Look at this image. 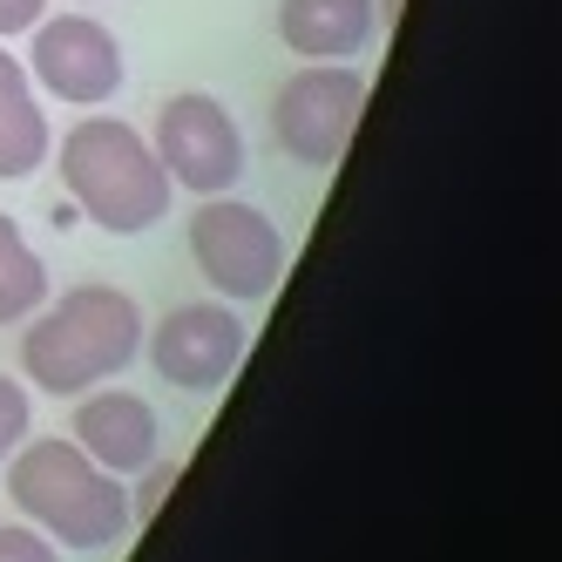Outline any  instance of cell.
<instances>
[{"mask_svg": "<svg viewBox=\"0 0 562 562\" xmlns=\"http://www.w3.org/2000/svg\"><path fill=\"white\" fill-rule=\"evenodd\" d=\"M149 318L123 285H75V292H48V305L27 318L21 333V373L34 393L75 400L89 386H109L115 373L136 367Z\"/></svg>", "mask_w": 562, "mask_h": 562, "instance_id": "1", "label": "cell"}, {"mask_svg": "<svg viewBox=\"0 0 562 562\" xmlns=\"http://www.w3.org/2000/svg\"><path fill=\"white\" fill-rule=\"evenodd\" d=\"M48 305V265L21 237V224L0 211V326H27Z\"/></svg>", "mask_w": 562, "mask_h": 562, "instance_id": "11", "label": "cell"}, {"mask_svg": "<svg viewBox=\"0 0 562 562\" xmlns=\"http://www.w3.org/2000/svg\"><path fill=\"white\" fill-rule=\"evenodd\" d=\"M68 440L95 468H109L115 481H136L156 454H164V420H156V407L130 386H89V393H75Z\"/></svg>", "mask_w": 562, "mask_h": 562, "instance_id": "9", "label": "cell"}, {"mask_svg": "<svg viewBox=\"0 0 562 562\" xmlns=\"http://www.w3.org/2000/svg\"><path fill=\"white\" fill-rule=\"evenodd\" d=\"M48 14V0H0V42H14V34H27L34 21Z\"/></svg>", "mask_w": 562, "mask_h": 562, "instance_id": "16", "label": "cell"}, {"mask_svg": "<svg viewBox=\"0 0 562 562\" xmlns=\"http://www.w3.org/2000/svg\"><path fill=\"white\" fill-rule=\"evenodd\" d=\"M170 481H177V468H170L164 454H156V461H149V468L136 474V495H130V508H136V515H149L156 502H164V495H170Z\"/></svg>", "mask_w": 562, "mask_h": 562, "instance_id": "15", "label": "cell"}, {"mask_svg": "<svg viewBox=\"0 0 562 562\" xmlns=\"http://www.w3.org/2000/svg\"><path fill=\"white\" fill-rule=\"evenodd\" d=\"M143 352L177 393H217L245 359V318L224 299H190L143 333Z\"/></svg>", "mask_w": 562, "mask_h": 562, "instance_id": "7", "label": "cell"}, {"mask_svg": "<svg viewBox=\"0 0 562 562\" xmlns=\"http://www.w3.org/2000/svg\"><path fill=\"white\" fill-rule=\"evenodd\" d=\"M359 109H367V75L352 61H305L271 95V136L292 164L333 170L359 130Z\"/></svg>", "mask_w": 562, "mask_h": 562, "instance_id": "5", "label": "cell"}, {"mask_svg": "<svg viewBox=\"0 0 562 562\" xmlns=\"http://www.w3.org/2000/svg\"><path fill=\"white\" fill-rule=\"evenodd\" d=\"M27 89V68H21V55H8L0 48V95H21Z\"/></svg>", "mask_w": 562, "mask_h": 562, "instance_id": "17", "label": "cell"}, {"mask_svg": "<svg viewBox=\"0 0 562 562\" xmlns=\"http://www.w3.org/2000/svg\"><path fill=\"white\" fill-rule=\"evenodd\" d=\"M190 258L224 305H265L285 278V231L258 204L224 190V196H204V211L190 217Z\"/></svg>", "mask_w": 562, "mask_h": 562, "instance_id": "4", "label": "cell"}, {"mask_svg": "<svg viewBox=\"0 0 562 562\" xmlns=\"http://www.w3.org/2000/svg\"><path fill=\"white\" fill-rule=\"evenodd\" d=\"M27 68L55 102L102 109L115 89H123V42H115L95 14H42L34 21Z\"/></svg>", "mask_w": 562, "mask_h": 562, "instance_id": "8", "label": "cell"}, {"mask_svg": "<svg viewBox=\"0 0 562 562\" xmlns=\"http://www.w3.org/2000/svg\"><path fill=\"white\" fill-rule=\"evenodd\" d=\"M48 156L61 170V190L109 237H143L170 217L177 183L156 164L149 136H136V123H123V115H82Z\"/></svg>", "mask_w": 562, "mask_h": 562, "instance_id": "3", "label": "cell"}, {"mask_svg": "<svg viewBox=\"0 0 562 562\" xmlns=\"http://www.w3.org/2000/svg\"><path fill=\"white\" fill-rule=\"evenodd\" d=\"M0 468H8V502L21 508V521H34L55 549L95 555L136 529L130 481L95 468L68 434H27Z\"/></svg>", "mask_w": 562, "mask_h": 562, "instance_id": "2", "label": "cell"}, {"mask_svg": "<svg viewBox=\"0 0 562 562\" xmlns=\"http://www.w3.org/2000/svg\"><path fill=\"white\" fill-rule=\"evenodd\" d=\"M27 434H34V400H27V386H21V380L0 373V461H8Z\"/></svg>", "mask_w": 562, "mask_h": 562, "instance_id": "13", "label": "cell"}, {"mask_svg": "<svg viewBox=\"0 0 562 562\" xmlns=\"http://www.w3.org/2000/svg\"><path fill=\"white\" fill-rule=\"evenodd\" d=\"M156 164H164V177L190 196H224L237 177H245V136H237V115L204 95V89H183L170 95L164 109H156Z\"/></svg>", "mask_w": 562, "mask_h": 562, "instance_id": "6", "label": "cell"}, {"mask_svg": "<svg viewBox=\"0 0 562 562\" xmlns=\"http://www.w3.org/2000/svg\"><path fill=\"white\" fill-rule=\"evenodd\" d=\"M0 562H61V549L34 521H0Z\"/></svg>", "mask_w": 562, "mask_h": 562, "instance_id": "14", "label": "cell"}, {"mask_svg": "<svg viewBox=\"0 0 562 562\" xmlns=\"http://www.w3.org/2000/svg\"><path fill=\"white\" fill-rule=\"evenodd\" d=\"M380 34L373 0H278V42L305 61H352Z\"/></svg>", "mask_w": 562, "mask_h": 562, "instance_id": "10", "label": "cell"}, {"mask_svg": "<svg viewBox=\"0 0 562 562\" xmlns=\"http://www.w3.org/2000/svg\"><path fill=\"white\" fill-rule=\"evenodd\" d=\"M48 149H55V130H48V109L34 102V89L0 95V183H27L48 164Z\"/></svg>", "mask_w": 562, "mask_h": 562, "instance_id": "12", "label": "cell"}]
</instances>
